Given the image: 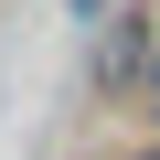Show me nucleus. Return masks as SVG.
Segmentation results:
<instances>
[{
  "instance_id": "nucleus-1",
  "label": "nucleus",
  "mask_w": 160,
  "mask_h": 160,
  "mask_svg": "<svg viewBox=\"0 0 160 160\" xmlns=\"http://www.w3.org/2000/svg\"><path fill=\"white\" fill-rule=\"evenodd\" d=\"M149 96H160V53H149Z\"/></svg>"
},
{
  "instance_id": "nucleus-2",
  "label": "nucleus",
  "mask_w": 160,
  "mask_h": 160,
  "mask_svg": "<svg viewBox=\"0 0 160 160\" xmlns=\"http://www.w3.org/2000/svg\"><path fill=\"white\" fill-rule=\"evenodd\" d=\"M128 160H160V139H149V149H128Z\"/></svg>"
}]
</instances>
